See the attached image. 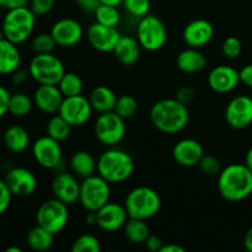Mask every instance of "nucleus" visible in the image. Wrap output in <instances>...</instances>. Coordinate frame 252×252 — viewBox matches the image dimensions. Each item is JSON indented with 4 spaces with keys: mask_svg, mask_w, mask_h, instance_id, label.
<instances>
[{
    "mask_svg": "<svg viewBox=\"0 0 252 252\" xmlns=\"http://www.w3.org/2000/svg\"><path fill=\"white\" fill-rule=\"evenodd\" d=\"M5 182L9 186L12 196L29 197L36 191L37 177L26 167H12L5 176Z\"/></svg>",
    "mask_w": 252,
    "mask_h": 252,
    "instance_id": "18",
    "label": "nucleus"
},
{
    "mask_svg": "<svg viewBox=\"0 0 252 252\" xmlns=\"http://www.w3.org/2000/svg\"><path fill=\"white\" fill-rule=\"evenodd\" d=\"M208 85L214 93L218 94H228L235 90L240 84V76H239V70L230 65H217L209 71Z\"/></svg>",
    "mask_w": 252,
    "mask_h": 252,
    "instance_id": "19",
    "label": "nucleus"
},
{
    "mask_svg": "<svg viewBox=\"0 0 252 252\" xmlns=\"http://www.w3.org/2000/svg\"><path fill=\"white\" fill-rule=\"evenodd\" d=\"M51 189L53 196L68 206L79 202L80 182L73 172H58L52 180Z\"/></svg>",
    "mask_w": 252,
    "mask_h": 252,
    "instance_id": "17",
    "label": "nucleus"
},
{
    "mask_svg": "<svg viewBox=\"0 0 252 252\" xmlns=\"http://www.w3.org/2000/svg\"><path fill=\"white\" fill-rule=\"evenodd\" d=\"M121 32L118 31L117 27L105 26L98 22H94L89 26L86 37L88 42L94 49L102 53H108L113 52L116 44L121 38Z\"/></svg>",
    "mask_w": 252,
    "mask_h": 252,
    "instance_id": "15",
    "label": "nucleus"
},
{
    "mask_svg": "<svg viewBox=\"0 0 252 252\" xmlns=\"http://www.w3.org/2000/svg\"><path fill=\"white\" fill-rule=\"evenodd\" d=\"M134 172V160L129 153L108 147L97 159V175L112 184L127 181Z\"/></svg>",
    "mask_w": 252,
    "mask_h": 252,
    "instance_id": "3",
    "label": "nucleus"
},
{
    "mask_svg": "<svg viewBox=\"0 0 252 252\" xmlns=\"http://www.w3.org/2000/svg\"><path fill=\"white\" fill-rule=\"evenodd\" d=\"M214 36V27L208 20L197 19L189 22L182 32L185 43L192 48H202L212 41Z\"/></svg>",
    "mask_w": 252,
    "mask_h": 252,
    "instance_id": "21",
    "label": "nucleus"
},
{
    "mask_svg": "<svg viewBox=\"0 0 252 252\" xmlns=\"http://www.w3.org/2000/svg\"><path fill=\"white\" fill-rule=\"evenodd\" d=\"M71 126L62 117L61 115H54L49 118L46 126V133L53 139L58 140V142H64L70 137L71 133Z\"/></svg>",
    "mask_w": 252,
    "mask_h": 252,
    "instance_id": "31",
    "label": "nucleus"
},
{
    "mask_svg": "<svg viewBox=\"0 0 252 252\" xmlns=\"http://www.w3.org/2000/svg\"><path fill=\"white\" fill-rule=\"evenodd\" d=\"M57 43L51 32H42L36 34L32 39V49L34 53H52Z\"/></svg>",
    "mask_w": 252,
    "mask_h": 252,
    "instance_id": "37",
    "label": "nucleus"
},
{
    "mask_svg": "<svg viewBox=\"0 0 252 252\" xmlns=\"http://www.w3.org/2000/svg\"><path fill=\"white\" fill-rule=\"evenodd\" d=\"M244 248L249 252H252V226L245 233L244 236Z\"/></svg>",
    "mask_w": 252,
    "mask_h": 252,
    "instance_id": "51",
    "label": "nucleus"
},
{
    "mask_svg": "<svg viewBox=\"0 0 252 252\" xmlns=\"http://www.w3.org/2000/svg\"><path fill=\"white\" fill-rule=\"evenodd\" d=\"M73 252H100L101 243L96 236L90 234H83L74 240L71 245Z\"/></svg>",
    "mask_w": 252,
    "mask_h": 252,
    "instance_id": "36",
    "label": "nucleus"
},
{
    "mask_svg": "<svg viewBox=\"0 0 252 252\" xmlns=\"http://www.w3.org/2000/svg\"><path fill=\"white\" fill-rule=\"evenodd\" d=\"M59 90L64 95V97H69V96H76L81 95L84 90V83L80 75L73 71H65L64 75L58 83Z\"/></svg>",
    "mask_w": 252,
    "mask_h": 252,
    "instance_id": "33",
    "label": "nucleus"
},
{
    "mask_svg": "<svg viewBox=\"0 0 252 252\" xmlns=\"http://www.w3.org/2000/svg\"><path fill=\"white\" fill-rule=\"evenodd\" d=\"M94 108L89 97L84 95L64 97L58 115H61L71 127H81L90 121Z\"/></svg>",
    "mask_w": 252,
    "mask_h": 252,
    "instance_id": "12",
    "label": "nucleus"
},
{
    "mask_svg": "<svg viewBox=\"0 0 252 252\" xmlns=\"http://www.w3.org/2000/svg\"><path fill=\"white\" fill-rule=\"evenodd\" d=\"M75 2L81 10L86 12H93V14L96 11L98 5H100L98 0H75Z\"/></svg>",
    "mask_w": 252,
    "mask_h": 252,
    "instance_id": "48",
    "label": "nucleus"
},
{
    "mask_svg": "<svg viewBox=\"0 0 252 252\" xmlns=\"http://www.w3.org/2000/svg\"><path fill=\"white\" fill-rule=\"evenodd\" d=\"M54 234L49 233L42 226L36 225L27 233L26 243L33 251H47L53 246Z\"/></svg>",
    "mask_w": 252,
    "mask_h": 252,
    "instance_id": "30",
    "label": "nucleus"
},
{
    "mask_svg": "<svg viewBox=\"0 0 252 252\" xmlns=\"http://www.w3.org/2000/svg\"><path fill=\"white\" fill-rule=\"evenodd\" d=\"M69 166L76 177L86 179L97 171V160L88 150H78L71 155Z\"/></svg>",
    "mask_w": 252,
    "mask_h": 252,
    "instance_id": "26",
    "label": "nucleus"
},
{
    "mask_svg": "<svg viewBox=\"0 0 252 252\" xmlns=\"http://www.w3.org/2000/svg\"><path fill=\"white\" fill-rule=\"evenodd\" d=\"M244 164H245L246 166H248V169L252 172V147L248 150V153H246L245 162H244Z\"/></svg>",
    "mask_w": 252,
    "mask_h": 252,
    "instance_id": "53",
    "label": "nucleus"
},
{
    "mask_svg": "<svg viewBox=\"0 0 252 252\" xmlns=\"http://www.w3.org/2000/svg\"><path fill=\"white\" fill-rule=\"evenodd\" d=\"M32 155L39 166L48 170H58L63 164V150L61 142L49 135H43L32 144Z\"/></svg>",
    "mask_w": 252,
    "mask_h": 252,
    "instance_id": "11",
    "label": "nucleus"
},
{
    "mask_svg": "<svg viewBox=\"0 0 252 252\" xmlns=\"http://www.w3.org/2000/svg\"><path fill=\"white\" fill-rule=\"evenodd\" d=\"M135 34L142 49L148 52L160 51L167 42L166 26L159 17L152 14L139 19Z\"/></svg>",
    "mask_w": 252,
    "mask_h": 252,
    "instance_id": "8",
    "label": "nucleus"
},
{
    "mask_svg": "<svg viewBox=\"0 0 252 252\" xmlns=\"http://www.w3.org/2000/svg\"><path fill=\"white\" fill-rule=\"evenodd\" d=\"M123 7L133 17L142 19L150 11V0H123Z\"/></svg>",
    "mask_w": 252,
    "mask_h": 252,
    "instance_id": "38",
    "label": "nucleus"
},
{
    "mask_svg": "<svg viewBox=\"0 0 252 252\" xmlns=\"http://www.w3.org/2000/svg\"><path fill=\"white\" fill-rule=\"evenodd\" d=\"M21 64V53L17 44L4 38L0 39V74L10 75Z\"/></svg>",
    "mask_w": 252,
    "mask_h": 252,
    "instance_id": "25",
    "label": "nucleus"
},
{
    "mask_svg": "<svg viewBox=\"0 0 252 252\" xmlns=\"http://www.w3.org/2000/svg\"><path fill=\"white\" fill-rule=\"evenodd\" d=\"M30 76L29 70H24V69H16L12 74H10V80L14 85H21L25 81L27 80V78Z\"/></svg>",
    "mask_w": 252,
    "mask_h": 252,
    "instance_id": "47",
    "label": "nucleus"
},
{
    "mask_svg": "<svg viewBox=\"0 0 252 252\" xmlns=\"http://www.w3.org/2000/svg\"><path fill=\"white\" fill-rule=\"evenodd\" d=\"M144 245H145V249H147L148 251L160 252L161 248L164 246V243H162V240L160 239V236L152 235V234H150V235L147 238V240H145Z\"/></svg>",
    "mask_w": 252,
    "mask_h": 252,
    "instance_id": "45",
    "label": "nucleus"
},
{
    "mask_svg": "<svg viewBox=\"0 0 252 252\" xmlns=\"http://www.w3.org/2000/svg\"><path fill=\"white\" fill-rule=\"evenodd\" d=\"M203 155L204 149L202 144L192 138H184L172 148V158L180 166L184 167L198 166Z\"/></svg>",
    "mask_w": 252,
    "mask_h": 252,
    "instance_id": "20",
    "label": "nucleus"
},
{
    "mask_svg": "<svg viewBox=\"0 0 252 252\" xmlns=\"http://www.w3.org/2000/svg\"><path fill=\"white\" fill-rule=\"evenodd\" d=\"M207 65V58L198 48H189L180 52L176 57V66L186 74H196Z\"/></svg>",
    "mask_w": 252,
    "mask_h": 252,
    "instance_id": "24",
    "label": "nucleus"
},
{
    "mask_svg": "<svg viewBox=\"0 0 252 252\" xmlns=\"http://www.w3.org/2000/svg\"><path fill=\"white\" fill-rule=\"evenodd\" d=\"M5 252H22V250L20 248H16V246H10L5 250Z\"/></svg>",
    "mask_w": 252,
    "mask_h": 252,
    "instance_id": "55",
    "label": "nucleus"
},
{
    "mask_svg": "<svg viewBox=\"0 0 252 252\" xmlns=\"http://www.w3.org/2000/svg\"><path fill=\"white\" fill-rule=\"evenodd\" d=\"M138 110V101L132 95H122L117 98V102L115 106V112L120 115L121 117L128 120L133 117Z\"/></svg>",
    "mask_w": 252,
    "mask_h": 252,
    "instance_id": "35",
    "label": "nucleus"
},
{
    "mask_svg": "<svg viewBox=\"0 0 252 252\" xmlns=\"http://www.w3.org/2000/svg\"><path fill=\"white\" fill-rule=\"evenodd\" d=\"M96 216H97V225L96 226H98L101 230L106 231V233L121 230L129 219L125 204L111 201L101 207L96 212Z\"/></svg>",
    "mask_w": 252,
    "mask_h": 252,
    "instance_id": "16",
    "label": "nucleus"
},
{
    "mask_svg": "<svg viewBox=\"0 0 252 252\" xmlns=\"http://www.w3.org/2000/svg\"><path fill=\"white\" fill-rule=\"evenodd\" d=\"M69 221V208L68 204L59 201L56 197L44 201L38 207L36 213L37 225L42 226L49 233L57 234L62 233L68 225Z\"/></svg>",
    "mask_w": 252,
    "mask_h": 252,
    "instance_id": "9",
    "label": "nucleus"
},
{
    "mask_svg": "<svg viewBox=\"0 0 252 252\" xmlns=\"http://www.w3.org/2000/svg\"><path fill=\"white\" fill-rule=\"evenodd\" d=\"M33 103L41 112L47 115H56L61 108L64 95L58 85H38L33 94Z\"/></svg>",
    "mask_w": 252,
    "mask_h": 252,
    "instance_id": "22",
    "label": "nucleus"
},
{
    "mask_svg": "<svg viewBox=\"0 0 252 252\" xmlns=\"http://www.w3.org/2000/svg\"><path fill=\"white\" fill-rule=\"evenodd\" d=\"M241 51H243V44L235 36L226 37L221 44V53L228 59H236L241 54Z\"/></svg>",
    "mask_w": 252,
    "mask_h": 252,
    "instance_id": "39",
    "label": "nucleus"
},
{
    "mask_svg": "<svg viewBox=\"0 0 252 252\" xmlns=\"http://www.w3.org/2000/svg\"><path fill=\"white\" fill-rule=\"evenodd\" d=\"M100 4L103 5H111V6H120L122 5L123 0H98Z\"/></svg>",
    "mask_w": 252,
    "mask_h": 252,
    "instance_id": "54",
    "label": "nucleus"
},
{
    "mask_svg": "<svg viewBox=\"0 0 252 252\" xmlns=\"http://www.w3.org/2000/svg\"><path fill=\"white\" fill-rule=\"evenodd\" d=\"M125 236L129 243L140 245L144 244L148 236L150 235L149 225L147 224V220L138 218H129L123 226Z\"/></svg>",
    "mask_w": 252,
    "mask_h": 252,
    "instance_id": "29",
    "label": "nucleus"
},
{
    "mask_svg": "<svg viewBox=\"0 0 252 252\" xmlns=\"http://www.w3.org/2000/svg\"><path fill=\"white\" fill-rule=\"evenodd\" d=\"M239 76H240V83L248 88H252V64H248L241 68L239 70Z\"/></svg>",
    "mask_w": 252,
    "mask_h": 252,
    "instance_id": "46",
    "label": "nucleus"
},
{
    "mask_svg": "<svg viewBox=\"0 0 252 252\" xmlns=\"http://www.w3.org/2000/svg\"><path fill=\"white\" fill-rule=\"evenodd\" d=\"M149 117L154 128L165 134L182 132L189 122V107L176 97L157 101L150 108Z\"/></svg>",
    "mask_w": 252,
    "mask_h": 252,
    "instance_id": "1",
    "label": "nucleus"
},
{
    "mask_svg": "<svg viewBox=\"0 0 252 252\" xmlns=\"http://www.w3.org/2000/svg\"><path fill=\"white\" fill-rule=\"evenodd\" d=\"M175 97H176L180 102L184 103V105L189 106L191 105V103L194 101V98H196V93H194V90L192 88L185 85V86H181V88L176 91Z\"/></svg>",
    "mask_w": 252,
    "mask_h": 252,
    "instance_id": "43",
    "label": "nucleus"
},
{
    "mask_svg": "<svg viewBox=\"0 0 252 252\" xmlns=\"http://www.w3.org/2000/svg\"><path fill=\"white\" fill-rule=\"evenodd\" d=\"M51 34L53 36L57 46L63 48H70L76 46L84 37V29L80 22L71 17L59 19L51 27Z\"/></svg>",
    "mask_w": 252,
    "mask_h": 252,
    "instance_id": "14",
    "label": "nucleus"
},
{
    "mask_svg": "<svg viewBox=\"0 0 252 252\" xmlns=\"http://www.w3.org/2000/svg\"><path fill=\"white\" fill-rule=\"evenodd\" d=\"M198 167L207 176H216V175H219V172L221 171L220 161L216 157H213V155L204 154L201 161H199Z\"/></svg>",
    "mask_w": 252,
    "mask_h": 252,
    "instance_id": "40",
    "label": "nucleus"
},
{
    "mask_svg": "<svg viewBox=\"0 0 252 252\" xmlns=\"http://www.w3.org/2000/svg\"><path fill=\"white\" fill-rule=\"evenodd\" d=\"M96 22L102 24L105 26L117 27L121 22V12L118 6H111V5L100 4L96 11L94 12Z\"/></svg>",
    "mask_w": 252,
    "mask_h": 252,
    "instance_id": "34",
    "label": "nucleus"
},
{
    "mask_svg": "<svg viewBox=\"0 0 252 252\" xmlns=\"http://www.w3.org/2000/svg\"><path fill=\"white\" fill-rule=\"evenodd\" d=\"M140 52H142V47L138 39L135 37L123 36V34L113 49L116 59L123 65H133L137 63L139 61Z\"/></svg>",
    "mask_w": 252,
    "mask_h": 252,
    "instance_id": "23",
    "label": "nucleus"
},
{
    "mask_svg": "<svg viewBox=\"0 0 252 252\" xmlns=\"http://www.w3.org/2000/svg\"><path fill=\"white\" fill-rule=\"evenodd\" d=\"M85 223L86 225L94 226L97 225V216H96V212H89L85 217Z\"/></svg>",
    "mask_w": 252,
    "mask_h": 252,
    "instance_id": "52",
    "label": "nucleus"
},
{
    "mask_svg": "<svg viewBox=\"0 0 252 252\" xmlns=\"http://www.w3.org/2000/svg\"><path fill=\"white\" fill-rule=\"evenodd\" d=\"M125 207L129 218L152 219L161 208V198L152 187L138 186L128 192Z\"/></svg>",
    "mask_w": 252,
    "mask_h": 252,
    "instance_id": "5",
    "label": "nucleus"
},
{
    "mask_svg": "<svg viewBox=\"0 0 252 252\" xmlns=\"http://www.w3.org/2000/svg\"><path fill=\"white\" fill-rule=\"evenodd\" d=\"M4 144L11 153L19 154L25 152L31 144V137L22 126H10L4 133Z\"/></svg>",
    "mask_w": 252,
    "mask_h": 252,
    "instance_id": "28",
    "label": "nucleus"
},
{
    "mask_svg": "<svg viewBox=\"0 0 252 252\" xmlns=\"http://www.w3.org/2000/svg\"><path fill=\"white\" fill-rule=\"evenodd\" d=\"M185 250L182 246L176 245V244H167V245H164L161 248L160 252H185Z\"/></svg>",
    "mask_w": 252,
    "mask_h": 252,
    "instance_id": "50",
    "label": "nucleus"
},
{
    "mask_svg": "<svg viewBox=\"0 0 252 252\" xmlns=\"http://www.w3.org/2000/svg\"><path fill=\"white\" fill-rule=\"evenodd\" d=\"M218 191L225 201L239 202L252 194V172L245 164H230L218 175Z\"/></svg>",
    "mask_w": 252,
    "mask_h": 252,
    "instance_id": "2",
    "label": "nucleus"
},
{
    "mask_svg": "<svg viewBox=\"0 0 252 252\" xmlns=\"http://www.w3.org/2000/svg\"><path fill=\"white\" fill-rule=\"evenodd\" d=\"M30 0H0V7L5 10L16 9V7L26 6Z\"/></svg>",
    "mask_w": 252,
    "mask_h": 252,
    "instance_id": "49",
    "label": "nucleus"
},
{
    "mask_svg": "<svg viewBox=\"0 0 252 252\" xmlns=\"http://www.w3.org/2000/svg\"><path fill=\"white\" fill-rule=\"evenodd\" d=\"M54 5H56V0H30V7L36 16L47 15L52 11Z\"/></svg>",
    "mask_w": 252,
    "mask_h": 252,
    "instance_id": "41",
    "label": "nucleus"
},
{
    "mask_svg": "<svg viewBox=\"0 0 252 252\" xmlns=\"http://www.w3.org/2000/svg\"><path fill=\"white\" fill-rule=\"evenodd\" d=\"M226 123L234 129H244L252 123V98L239 95L231 98L224 112Z\"/></svg>",
    "mask_w": 252,
    "mask_h": 252,
    "instance_id": "13",
    "label": "nucleus"
},
{
    "mask_svg": "<svg viewBox=\"0 0 252 252\" xmlns=\"http://www.w3.org/2000/svg\"><path fill=\"white\" fill-rule=\"evenodd\" d=\"M12 199V193L5 180H0V216L4 214L10 207Z\"/></svg>",
    "mask_w": 252,
    "mask_h": 252,
    "instance_id": "42",
    "label": "nucleus"
},
{
    "mask_svg": "<svg viewBox=\"0 0 252 252\" xmlns=\"http://www.w3.org/2000/svg\"><path fill=\"white\" fill-rule=\"evenodd\" d=\"M125 118L115 111L100 113L94 125V134L101 144L106 147H116L120 144L126 135Z\"/></svg>",
    "mask_w": 252,
    "mask_h": 252,
    "instance_id": "10",
    "label": "nucleus"
},
{
    "mask_svg": "<svg viewBox=\"0 0 252 252\" xmlns=\"http://www.w3.org/2000/svg\"><path fill=\"white\" fill-rule=\"evenodd\" d=\"M30 76L38 85H58L59 80L65 73V68L61 59L52 53H36L29 64Z\"/></svg>",
    "mask_w": 252,
    "mask_h": 252,
    "instance_id": "6",
    "label": "nucleus"
},
{
    "mask_svg": "<svg viewBox=\"0 0 252 252\" xmlns=\"http://www.w3.org/2000/svg\"><path fill=\"white\" fill-rule=\"evenodd\" d=\"M33 98L25 93H16L10 96L9 113L14 117H26L33 108Z\"/></svg>",
    "mask_w": 252,
    "mask_h": 252,
    "instance_id": "32",
    "label": "nucleus"
},
{
    "mask_svg": "<svg viewBox=\"0 0 252 252\" xmlns=\"http://www.w3.org/2000/svg\"><path fill=\"white\" fill-rule=\"evenodd\" d=\"M36 17L31 7L27 5L6 10L1 24L4 37L15 44H21L26 42L33 32Z\"/></svg>",
    "mask_w": 252,
    "mask_h": 252,
    "instance_id": "4",
    "label": "nucleus"
},
{
    "mask_svg": "<svg viewBox=\"0 0 252 252\" xmlns=\"http://www.w3.org/2000/svg\"><path fill=\"white\" fill-rule=\"evenodd\" d=\"M111 199V184L100 175H91L80 182L79 203L86 212H97Z\"/></svg>",
    "mask_w": 252,
    "mask_h": 252,
    "instance_id": "7",
    "label": "nucleus"
},
{
    "mask_svg": "<svg viewBox=\"0 0 252 252\" xmlns=\"http://www.w3.org/2000/svg\"><path fill=\"white\" fill-rule=\"evenodd\" d=\"M117 95L111 88L106 85H97L91 90L89 95L91 106L94 111L97 113L110 112L115 111L116 102H117Z\"/></svg>",
    "mask_w": 252,
    "mask_h": 252,
    "instance_id": "27",
    "label": "nucleus"
},
{
    "mask_svg": "<svg viewBox=\"0 0 252 252\" xmlns=\"http://www.w3.org/2000/svg\"><path fill=\"white\" fill-rule=\"evenodd\" d=\"M11 94L5 86L0 85V118L9 113V101Z\"/></svg>",
    "mask_w": 252,
    "mask_h": 252,
    "instance_id": "44",
    "label": "nucleus"
}]
</instances>
